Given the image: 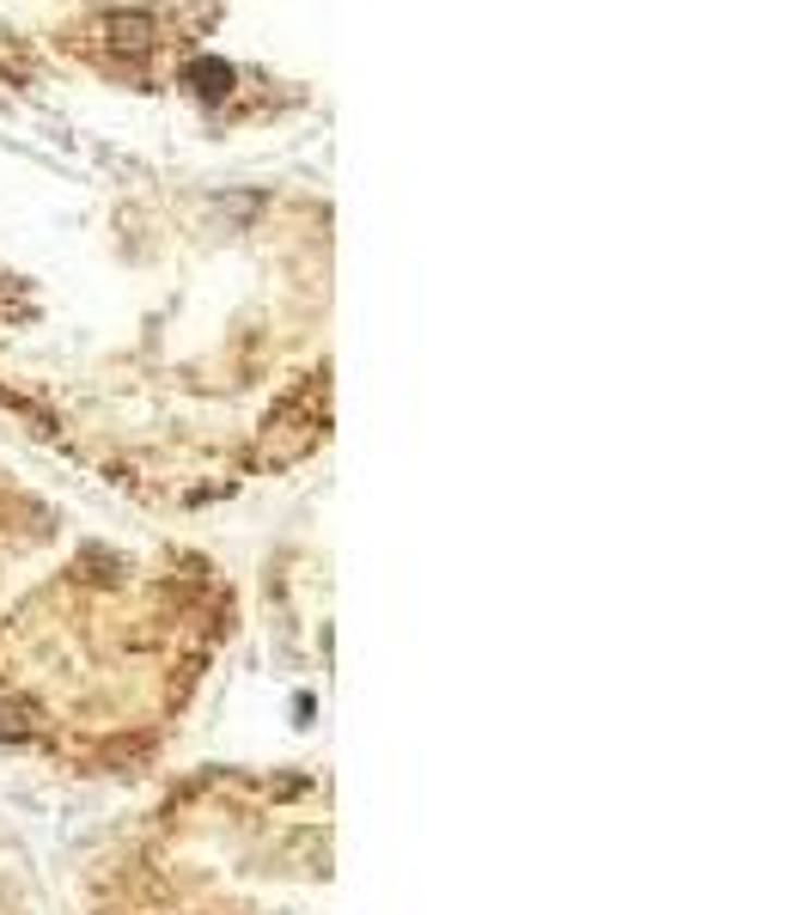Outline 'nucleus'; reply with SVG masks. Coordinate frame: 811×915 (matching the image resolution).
I'll use <instances>...</instances> for the list:
<instances>
[]
</instances>
